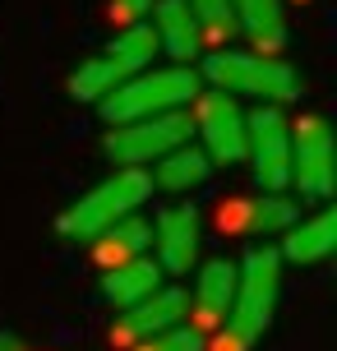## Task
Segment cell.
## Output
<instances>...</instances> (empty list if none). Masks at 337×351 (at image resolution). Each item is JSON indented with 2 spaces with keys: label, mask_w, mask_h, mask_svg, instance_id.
Listing matches in <instances>:
<instances>
[{
  "label": "cell",
  "mask_w": 337,
  "mask_h": 351,
  "mask_svg": "<svg viewBox=\"0 0 337 351\" xmlns=\"http://www.w3.org/2000/svg\"><path fill=\"white\" fill-rule=\"evenodd\" d=\"M190 134H195V121L185 111H166V116H148V121H134V125H116L102 148H107L111 162L143 171V167H153L158 158L185 148Z\"/></svg>",
  "instance_id": "8992f818"
},
{
  "label": "cell",
  "mask_w": 337,
  "mask_h": 351,
  "mask_svg": "<svg viewBox=\"0 0 337 351\" xmlns=\"http://www.w3.org/2000/svg\"><path fill=\"white\" fill-rule=\"evenodd\" d=\"M245 158L268 194L291 185V121L282 106H254L245 116Z\"/></svg>",
  "instance_id": "52a82bcc"
},
{
  "label": "cell",
  "mask_w": 337,
  "mask_h": 351,
  "mask_svg": "<svg viewBox=\"0 0 337 351\" xmlns=\"http://www.w3.org/2000/svg\"><path fill=\"white\" fill-rule=\"evenodd\" d=\"M190 5V14H195L199 33L208 37H231L236 33V10H231V0H185Z\"/></svg>",
  "instance_id": "ffe728a7"
},
{
  "label": "cell",
  "mask_w": 337,
  "mask_h": 351,
  "mask_svg": "<svg viewBox=\"0 0 337 351\" xmlns=\"http://www.w3.org/2000/svg\"><path fill=\"white\" fill-rule=\"evenodd\" d=\"M213 176V162L203 158V148H176V153H166V158H158L153 162V185L158 190H199L203 180Z\"/></svg>",
  "instance_id": "d6986e66"
},
{
  "label": "cell",
  "mask_w": 337,
  "mask_h": 351,
  "mask_svg": "<svg viewBox=\"0 0 337 351\" xmlns=\"http://www.w3.org/2000/svg\"><path fill=\"white\" fill-rule=\"evenodd\" d=\"M277 296H282V259L273 245H249L245 259L236 263V296L222 319V337L217 351H249L268 333V324L277 315Z\"/></svg>",
  "instance_id": "6da1fadb"
},
{
  "label": "cell",
  "mask_w": 337,
  "mask_h": 351,
  "mask_svg": "<svg viewBox=\"0 0 337 351\" xmlns=\"http://www.w3.org/2000/svg\"><path fill=\"white\" fill-rule=\"evenodd\" d=\"M231 10H236V28H245L249 42L259 47L254 56H273L286 47L282 0H231Z\"/></svg>",
  "instance_id": "e0dca14e"
},
{
  "label": "cell",
  "mask_w": 337,
  "mask_h": 351,
  "mask_svg": "<svg viewBox=\"0 0 337 351\" xmlns=\"http://www.w3.org/2000/svg\"><path fill=\"white\" fill-rule=\"evenodd\" d=\"M217 227L227 236H273V231L296 227V204L282 194H259V199H222L217 204Z\"/></svg>",
  "instance_id": "30bf717a"
},
{
  "label": "cell",
  "mask_w": 337,
  "mask_h": 351,
  "mask_svg": "<svg viewBox=\"0 0 337 351\" xmlns=\"http://www.w3.org/2000/svg\"><path fill=\"white\" fill-rule=\"evenodd\" d=\"M153 245H158V268L185 278L199 263V213L195 208H162L153 222Z\"/></svg>",
  "instance_id": "7c38bea8"
},
{
  "label": "cell",
  "mask_w": 337,
  "mask_h": 351,
  "mask_svg": "<svg viewBox=\"0 0 337 351\" xmlns=\"http://www.w3.org/2000/svg\"><path fill=\"white\" fill-rule=\"evenodd\" d=\"M185 310H190V296H185L180 287H158L148 300H139L134 310H125V315L116 319L111 342H148V337L176 328L180 319H185Z\"/></svg>",
  "instance_id": "8fae6325"
},
{
  "label": "cell",
  "mask_w": 337,
  "mask_h": 351,
  "mask_svg": "<svg viewBox=\"0 0 337 351\" xmlns=\"http://www.w3.org/2000/svg\"><path fill=\"white\" fill-rule=\"evenodd\" d=\"M148 245H153V227L143 222L139 213H129V217H121L116 227H107L97 236V250H92V254L102 259V268H116V263L139 259Z\"/></svg>",
  "instance_id": "ac0fdd59"
},
{
  "label": "cell",
  "mask_w": 337,
  "mask_h": 351,
  "mask_svg": "<svg viewBox=\"0 0 337 351\" xmlns=\"http://www.w3.org/2000/svg\"><path fill=\"white\" fill-rule=\"evenodd\" d=\"M153 56H158L153 28H148V23H129L116 42H107L92 60H84V65L70 74V97H79V102H102L111 88L129 84L134 74L148 70Z\"/></svg>",
  "instance_id": "277c9868"
},
{
  "label": "cell",
  "mask_w": 337,
  "mask_h": 351,
  "mask_svg": "<svg viewBox=\"0 0 337 351\" xmlns=\"http://www.w3.org/2000/svg\"><path fill=\"white\" fill-rule=\"evenodd\" d=\"M134 351H203V333L176 324V328H166V333L148 337V342H134Z\"/></svg>",
  "instance_id": "44dd1931"
},
{
  "label": "cell",
  "mask_w": 337,
  "mask_h": 351,
  "mask_svg": "<svg viewBox=\"0 0 337 351\" xmlns=\"http://www.w3.org/2000/svg\"><path fill=\"white\" fill-rule=\"evenodd\" d=\"M333 250H337V213L323 208V213H314L310 222H296V227L286 231L277 259L282 263H319V259H328Z\"/></svg>",
  "instance_id": "2e32d148"
},
{
  "label": "cell",
  "mask_w": 337,
  "mask_h": 351,
  "mask_svg": "<svg viewBox=\"0 0 337 351\" xmlns=\"http://www.w3.org/2000/svg\"><path fill=\"white\" fill-rule=\"evenodd\" d=\"M148 199H153V180H148V171L121 167V171H111L102 185H92L84 199H74L70 208L60 213L55 231H60L65 241H97V236H102L107 227H116L121 217L139 213Z\"/></svg>",
  "instance_id": "7a4b0ae2"
},
{
  "label": "cell",
  "mask_w": 337,
  "mask_h": 351,
  "mask_svg": "<svg viewBox=\"0 0 337 351\" xmlns=\"http://www.w3.org/2000/svg\"><path fill=\"white\" fill-rule=\"evenodd\" d=\"M195 97H199V74L190 65H166V70H143L129 84L111 88L97 106H102V121L116 130V125H134V121H148V116L180 111Z\"/></svg>",
  "instance_id": "3957f363"
},
{
  "label": "cell",
  "mask_w": 337,
  "mask_h": 351,
  "mask_svg": "<svg viewBox=\"0 0 337 351\" xmlns=\"http://www.w3.org/2000/svg\"><path fill=\"white\" fill-rule=\"evenodd\" d=\"M158 287H162V268H158L153 254H139V259L116 263V268L102 273V296H107V305H116V310H134V305L148 300Z\"/></svg>",
  "instance_id": "9a60e30c"
},
{
  "label": "cell",
  "mask_w": 337,
  "mask_h": 351,
  "mask_svg": "<svg viewBox=\"0 0 337 351\" xmlns=\"http://www.w3.org/2000/svg\"><path fill=\"white\" fill-rule=\"evenodd\" d=\"M0 351H23V337L18 333H0Z\"/></svg>",
  "instance_id": "603a6c76"
},
{
  "label": "cell",
  "mask_w": 337,
  "mask_h": 351,
  "mask_svg": "<svg viewBox=\"0 0 337 351\" xmlns=\"http://www.w3.org/2000/svg\"><path fill=\"white\" fill-rule=\"evenodd\" d=\"M203 74L227 97H259V106H286L296 97V70L286 60L254 51H217L203 60Z\"/></svg>",
  "instance_id": "5b68a950"
},
{
  "label": "cell",
  "mask_w": 337,
  "mask_h": 351,
  "mask_svg": "<svg viewBox=\"0 0 337 351\" xmlns=\"http://www.w3.org/2000/svg\"><path fill=\"white\" fill-rule=\"evenodd\" d=\"M195 134L203 139V158L208 162H222V167H231V162L245 158V111L236 106V97H227V93H199L195 97Z\"/></svg>",
  "instance_id": "9c48e42d"
},
{
  "label": "cell",
  "mask_w": 337,
  "mask_h": 351,
  "mask_svg": "<svg viewBox=\"0 0 337 351\" xmlns=\"http://www.w3.org/2000/svg\"><path fill=\"white\" fill-rule=\"evenodd\" d=\"M231 296H236V259H208L195 282V328L199 333L222 328Z\"/></svg>",
  "instance_id": "4fadbf2b"
},
{
  "label": "cell",
  "mask_w": 337,
  "mask_h": 351,
  "mask_svg": "<svg viewBox=\"0 0 337 351\" xmlns=\"http://www.w3.org/2000/svg\"><path fill=\"white\" fill-rule=\"evenodd\" d=\"M291 185L305 199H328L337 185L333 130L323 116H301L291 125Z\"/></svg>",
  "instance_id": "ba28073f"
},
{
  "label": "cell",
  "mask_w": 337,
  "mask_h": 351,
  "mask_svg": "<svg viewBox=\"0 0 337 351\" xmlns=\"http://www.w3.org/2000/svg\"><path fill=\"white\" fill-rule=\"evenodd\" d=\"M148 28L158 37V51H171V60H195L199 47H203V33H199V23L185 0H158Z\"/></svg>",
  "instance_id": "5bb4252c"
},
{
  "label": "cell",
  "mask_w": 337,
  "mask_h": 351,
  "mask_svg": "<svg viewBox=\"0 0 337 351\" xmlns=\"http://www.w3.org/2000/svg\"><path fill=\"white\" fill-rule=\"evenodd\" d=\"M116 5H121L125 14H148V10H153L158 0H116Z\"/></svg>",
  "instance_id": "7402d4cb"
}]
</instances>
